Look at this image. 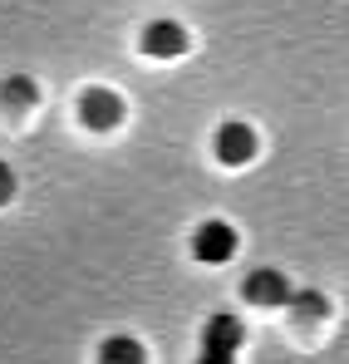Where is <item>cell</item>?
Returning <instances> with one entry per match:
<instances>
[{
    "label": "cell",
    "instance_id": "1",
    "mask_svg": "<svg viewBox=\"0 0 349 364\" xmlns=\"http://www.w3.org/2000/svg\"><path fill=\"white\" fill-rule=\"evenodd\" d=\"M192 251H197V261H207V266H227L236 256V232L227 222H202L197 237H192Z\"/></svg>",
    "mask_w": 349,
    "mask_h": 364
},
{
    "label": "cell",
    "instance_id": "2",
    "mask_svg": "<svg viewBox=\"0 0 349 364\" xmlns=\"http://www.w3.org/2000/svg\"><path fill=\"white\" fill-rule=\"evenodd\" d=\"M241 296L251 305H266V310H276V305L291 301V281L276 271V266H261V271H251L246 281H241Z\"/></svg>",
    "mask_w": 349,
    "mask_h": 364
},
{
    "label": "cell",
    "instance_id": "3",
    "mask_svg": "<svg viewBox=\"0 0 349 364\" xmlns=\"http://www.w3.org/2000/svg\"><path fill=\"white\" fill-rule=\"evenodd\" d=\"M217 158H222L227 168L251 163V158H256V128H251V123H222V128H217Z\"/></svg>",
    "mask_w": 349,
    "mask_h": 364
},
{
    "label": "cell",
    "instance_id": "4",
    "mask_svg": "<svg viewBox=\"0 0 349 364\" xmlns=\"http://www.w3.org/2000/svg\"><path fill=\"white\" fill-rule=\"evenodd\" d=\"M187 50V30L177 25V20H153L148 30H143V55H153V60H177Z\"/></svg>",
    "mask_w": 349,
    "mask_h": 364
},
{
    "label": "cell",
    "instance_id": "5",
    "mask_svg": "<svg viewBox=\"0 0 349 364\" xmlns=\"http://www.w3.org/2000/svg\"><path fill=\"white\" fill-rule=\"evenodd\" d=\"M79 119L89 123V128H114V123L123 119V99H118L114 89H84Z\"/></svg>",
    "mask_w": 349,
    "mask_h": 364
},
{
    "label": "cell",
    "instance_id": "6",
    "mask_svg": "<svg viewBox=\"0 0 349 364\" xmlns=\"http://www.w3.org/2000/svg\"><path fill=\"white\" fill-rule=\"evenodd\" d=\"M241 340H246V330H241L236 315H212V320L202 325V350H207V355H236Z\"/></svg>",
    "mask_w": 349,
    "mask_h": 364
},
{
    "label": "cell",
    "instance_id": "7",
    "mask_svg": "<svg viewBox=\"0 0 349 364\" xmlns=\"http://www.w3.org/2000/svg\"><path fill=\"white\" fill-rule=\"evenodd\" d=\"M99 364H148V355L133 335H109L104 350H99Z\"/></svg>",
    "mask_w": 349,
    "mask_h": 364
},
{
    "label": "cell",
    "instance_id": "8",
    "mask_svg": "<svg viewBox=\"0 0 349 364\" xmlns=\"http://www.w3.org/2000/svg\"><path fill=\"white\" fill-rule=\"evenodd\" d=\"M0 99H5L10 109H25V104L35 99V84H30L25 74H20V79H5V89H0Z\"/></svg>",
    "mask_w": 349,
    "mask_h": 364
},
{
    "label": "cell",
    "instance_id": "9",
    "mask_svg": "<svg viewBox=\"0 0 349 364\" xmlns=\"http://www.w3.org/2000/svg\"><path fill=\"white\" fill-rule=\"evenodd\" d=\"M291 301L300 305L305 315H325V296H320V291H300V296H291Z\"/></svg>",
    "mask_w": 349,
    "mask_h": 364
},
{
    "label": "cell",
    "instance_id": "10",
    "mask_svg": "<svg viewBox=\"0 0 349 364\" xmlns=\"http://www.w3.org/2000/svg\"><path fill=\"white\" fill-rule=\"evenodd\" d=\"M10 197H15V173H10V168L0 163V207H5Z\"/></svg>",
    "mask_w": 349,
    "mask_h": 364
},
{
    "label": "cell",
    "instance_id": "11",
    "mask_svg": "<svg viewBox=\"0 0 349 364\" xmlns=\"http://www.w3.org/2000/svg\"><path fill=\"white\" fill-rule=\"evenodd\" d=\"M197 364H236V355H207V350H202V360Z\"/></svg>",
    "mask_w": 349,
    "mask_h": 364
}]
</instances>
